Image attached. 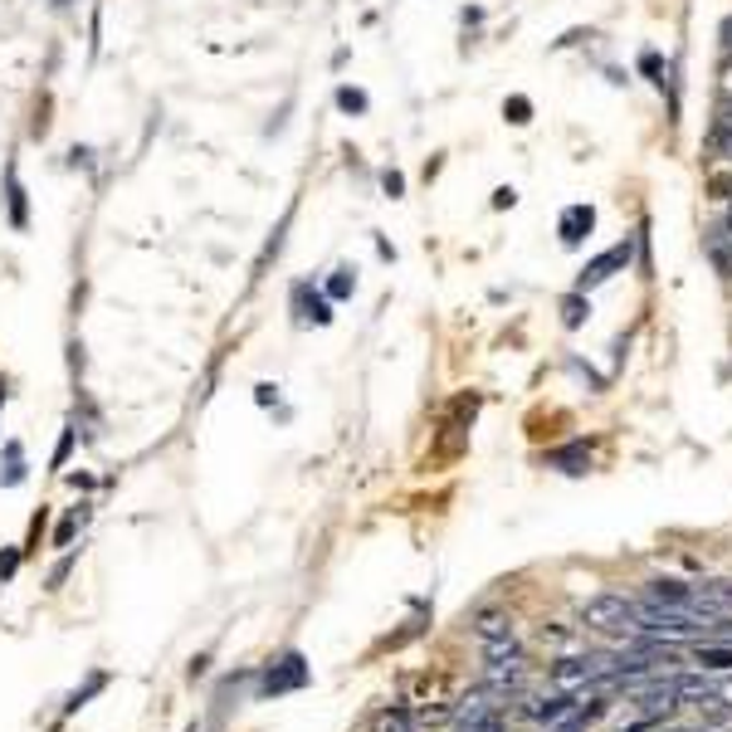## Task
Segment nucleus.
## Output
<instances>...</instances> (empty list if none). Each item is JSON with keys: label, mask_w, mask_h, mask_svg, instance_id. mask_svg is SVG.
Instances as JSON below:
<instances>
[{"label": "nucleus", "mask_w": 732, "mask_h": 732, "mask_svg": "<svg viewBox=\"0 0 732 732\" xmlns=\"http://www.w3.org/2000/svg\"><path fill=\"white\" fill-rule=\"evenodd\" d=\"M713 625V611L698 605H654V601H635V621L630 630L650 635V640H694Z\"/></svg>", "instance_id": "1"}, {"label": "nucleus", "mask_w": 732, "mask_h": 732, "mask_svg": "<svg viewBox=\"0 0 732 732\" xmlns=\"http://www.w3.org/2000/svg\"><path fill=\"white\" fill-rule=\"evenodd\" d=\"M621 674V654H586V659H567V664H557V674H552V684L562 688V694H577V688H595L605 684V678Z\"/></svg>", "instance_id": "2"}, {"label": "nucleus", "mask_w": 732, "mask_h": 732, "mask_svg": "<svg viewBox=\"0 0 732 732\" xmlns=\"http://www.w3.org/2000/svg\"><path fill=\"white\" fill-rule=\"evenodd\" d=\"M581 621L591 625V630H630L635 601H630V595H621V591H601V595H591V601H586Z\"/></svg>", "instance_id": "3"}, {"label": "nucleus", "mask_w": 732, "mask_h": 732, "mask_svg": "<svg viewBox=\"0 0 732 732\" xmlns=\"http://www.w3.org/2000/svg\"><path fill=\"white\" fill-rule=\"evenodd\" d=\"M630 259H635V245H630V239H621V245H611V249H605V255H595L591 264L581 269V284H577V288L586 293V288L605 284V279H611V274H625V264H630Z\"/></svg>", "instance_id": "4"}, {"label": "nucleus", "mask_w": 732, "mask_h": 732, "mask_svg": "<svg viewBox=\"0 0 732 732\" xmlns=\"http://www.w3.org/2000/svg\"><path fill=\"white\" fill-rule=\"evenodd\" d=\"M303 684H308V664H303V654H288V659H279V669H269L264 698L269 694H288V688H303Z\"/></svg>", "instance_id": "5"}, {"label": "nucleus", "mask_w": 732, "mask_h": 732, "mask_svg": "<svg viewBox=\"0 0 732 732\" xmlns=\"http://www.w3.org/2000/svg\"><path fill=\"white\" fill-rule=\"evenodd\" d=\"M591 229H595V211H591V205H581V201L567 205L562 220H557V235H562V245H567V249H577Z\"/></svg>", "instance_id": "6"}, {"label": "nucleus", "mask_w": 732, "mask_h": 732, "mask_svg": "<svg viewBox=\"0 0 732 732\" xmlns=\"http://www.w3.org/2000/svg\"><path fill=\"white\" fill-rule=\"evenodd\" d=\"M522 678H528V664H522V659H504V664H484V688H494V694H508V688H522Z\"/></svg>", "instance_id": "7"}, {"label": "nucleus", "mask_w": 732, "mask_h": 732, "mask_svg": "<svg viewBox=\"0 0 732 732\" xmlns=\"http://www.w3.org/2000/svg\"><path fill=\"white\" fill-rule=\"evenodd\" d=\"M293 308H298V322H318V328H328V322H332L328 298H322V293H312L308 284L293 288Z\"/></svg>", "instance_id": "8"}, {"label": "nucleus", "mask_w": 732, "mask_h": 732, "mask_svg": "<svg viewBox=\"0 0 732 732\" xmlns=\"http://www.w3.org/2000/svg\"><path fill=\"white\" fill-rule=\"evenodd\" d=\"M674 704H678V678H669V684H650L640 694V708H645V718H659V713H674Z\"/></svg>", "instance_id": "9"}, {"label": "nucleus", "mask_w": 732, "mask_h": 732, "mask_svg": "<svg viewBox=\"0 0 732 732\" xmlns=\"http://www.w3.org/2000/svg\"><path fill=\"white\" fill-rule=\"evenodd\" d=\"M645 601H654V605H694V586H684V581H650Z\"/></svg>", "instance_id": "10"}, {"label": "nucleus", "mask_w": 732, "mask_h": 732, "mask_svg": "<svg viewBox=\"0 0 732 732\" xmlns=\"http://www.w3.org/2000/svg\"><path fill=\"white\" fill-rule=\"evenodd\" d=\"M694 605L698 611H732V586L728 581H708V586H694Z\"/></svg>", "instance_id": "11"}, {"label": "nucleus", "mask_w": 732, "mask_h": 732, "mask_svg": "<svg viewBox=\"0 0 732 732\" xmlns=\"http://www.w3.org/2000/svg\"><path fill=\"white\" fill-rule=\"evenodd\" d=\"M552 464L562 469V474H586V469H591V449L586 445H567V449H552Z\"/></svg>", "instance_id": "12"}, {"label": "nucleus", "mask_w": 732, "mask_h": 732, "mask_svg": "<svg viewBox=\"0 0 732 732\" xmlns=\"http://www.w3.org/2000/svg\"><path fill=\"white\" fill-rule=\"evenodd\" d=\"M5 196H10V225H15V229H25V225H29V215H25V186H20L15 166L5 172Z\"/></svg>", "instance_id": "13"}, {"label": "nucleus", "mask_w": 732, "mask_h": 732, "mask_svg": "<svg viewBox=\"0 0 732 732\" xmlns=\"http://www.w3.org/2000/svg\"><path fill=\"white\" fill-rule=\"evenodd\" d=\"M586 312H591V303H586V293H581V288L562 298V322H567V328H581Z\"/></svg>", "instance_id": "14"}, {"label": "nucleus", "mask_w": 732, "mask_h": 732, "mask_svg": "<svg viewBox=\"0 0 732 732\" xmlns=\"http://www.w3.org/2000/svg\"><path fill=\"white\" fill-rule=\"evenodd\" d=\"M504 659H522L512 635H504V640H484V664H504Z\"/></svg>", "instance_id": "15"}, {"label": "nucleus", "mask_w": 732, "mask_h": 732, "mask_svg": "<svg viewBox=\"0 0 732 732\" xmlns=\"http://www.w3.org/2000/svg\"><path fill=\"white\" fill-rule=\"evenodd\" d=\"M504 635H512V625H508V615H498V611H488V615H479V640H504Z\"/></svg>", "instance_id": "16"}, {"label": "nucleus", "mask_w": 732, "mask_h": 732, "mask_svg": "<svg viewBox=\"0 0 732 732\" xmlns=\"http://www.w3.org/2000/svg\"><path fill=\"white\" fill-rule=\"evenodd\" d=\"M20 479H25V464H20V445H5V474H0V484L15 488Z\"/></svg>", "instance_id": "17"}, {"label": "nucleus", "mask_w": 732, "mask_h": 732, "mask_svg": "<svg viewBox=\"0 0 732 732\" xmlns=\"http://www.w3.org/2000/svg\"><path fill=\"white\" fill-rule=\"evenodd\" d=\"M352 288H357V279H352V269H338V274L328 279V298H352Z\"/></svg>", "instance_id": "18"}, {"label": "nucleus", "mask_w": 732, "mask_h": 732, "mask_svg": "<svg viewBox=\"0 0 732 732\" xmlns=\"http://www.w3.org/2000/svg\"><path fill=\"white\" fill-rule=\"evenodd\" d=\"M338 108L342 113H366V93L362 88H338Z\"/></svg>", "instance_id": "19"}, {"label": "nucleus", "mask_w": 732, "mask_h": 732, "mask_svg": "<svg viewBox=\"0 0 732 732\" xmlns=\"http://www.w3.org/2000/svg\"><path fill=\"white\" fill-rule=\"evenodd\" d=\"M376 732H411V718H405L401 708H395V713H381L376 718Z\"/></svg>", "instance_id": "20"}, {"label": "nucleus", "mask_w": 732, "mask_h": 732, "mask_svg": "<svg viewBox=\"0 0 732 732\" xmlns=\"http://www.w3.org/2000/svg\"><path fill=\"white\" fill-rule=\"evenodd\" d=\"M504 113H508V122H518V128H522V122L532 118V103H528V98H508Z\"/></svg>", "instance_id": "21"}, {"label": "nucleus", "mask_w": 732, "mask_h": 732, "mask_svg": "<svg viewBox=\"0 0 732 732\" xmlns=\"http://www.w3.org/2000/svg\"><path fill=\"white\" fill-rule=\"evenodd\" d=\"M103 684H108V678H103V674H93V678H88V684H83V688H79V694H73V698H69V708H83V704H88V698H93V694H98V688H103Z\"/></svg>", "instance_id": "22"}, {"label": "nucleus", "mask_w": 732, "mask_h": 732, "mask_svg": "<svg viewBox=\"0 0 732 732\" xmlns=\"http://www.w3.org/2000/svg\"><path fill=\"white\" fill-rule=\"evenodd\" d=\"M698 664H708V669H728V664H732V650H698Z\"/></svg>", "instance_id": "23"}, {"label": "nucleus", "mask_w": 732, "mask_h": 732, "mask_svg": "<svg viewBox=\"0 0 732 732\" xmlns=\"http://www.w3.org/2000/svg\"><path fill=\"white\" fill-rule=\"evenodd\" d=\"M15 567H20V552H0V581H10V577H15Z\"/></svg>", "instance_id": "24"}, {"label": "nucleus", "mask_w": 732, "mask_h": 732, "mask_svg": "<svg viewBox=\"0 0 732 732\" xmlns=\"http://www.w3.org/2000/svg\"><path fill=\"white\" fill-rule=\"evenodd\" d=\"M69 449H73V430H64V439H59V449H55V469L69 459Z\"/></svg>", "instance_id": "25"}, {"label": "nucleus", "mask_w": 732, "mask_h": 732, "mask_svg": "<svg viewBox=\"0 0 732 732\" xmlns=\"http://www.w3.org/2000/svg\"><path fill=\"white\" fill-rule=\"evenodd\" d=\"M512 201H518V196H512V191H508V186H504V191H494V205H498V211H508V205H512Z\"/></svg>", "instance_id": "26"}, {"label": "nucleus", "mask_w": 732, "mask_h": 732, "mask_svg": "<svg viewBox=\"0 0 732 732\" xmlns=\"http://www.w3.org/2000/svg\"><path fill=\"white\" fill-rule=\"evenodd\" d=\"M723 39H728V49H732V20H728V25H723Z\"/></svg>", "instance_id": "27"}, {"label": "nucleus", "mask_w": 732, "mask_h": 732, "mask_svg": "<svg viewBox=\"0 0 732 732\" xmlns=\"http://www.w3.org/2000/svg\"><path fill=\"white\" fill-rule=\"evenodd\" d=\"M728 152H732V146H728Z\"/></svg>", "instance_id": "28"}]
</instances>
